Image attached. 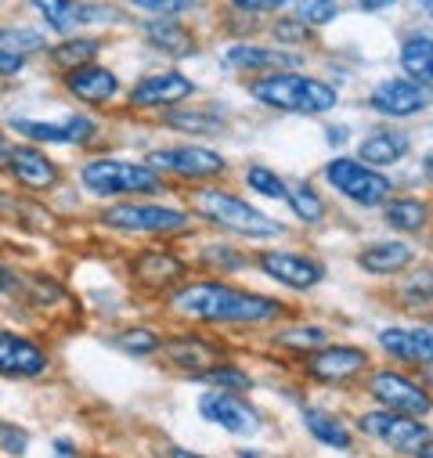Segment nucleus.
I'll list each match as a JSON object with an SVG mask.
<instances>
[{"instance_id": "obj_9", "label": "nucleus", "mask_w": 433, "mask_h": 458, "mask_svg": "<svg viewBox=\"0 0 433 458\" xmlns=\"http://www.w3.org/2000/svg\"><path fill=\"white\" fill-rule=\"evenodd\" d=\"M365 397L372 401V408H386L397 415H412V419H429L433 415V390L390 365H372V372L361 379Z\"/></svg>"}, {"instance_id": "obj_4", "label": "nucleus", "mask_w": 433, "mask_h": 458, "mask_svg": "<svg viewBox=\"0 0 433 458\" xmlns=\"http://www.w3.org/2000/svg\"><path fill=\"white\" fill-rule=\"evenodd\" d=\"M80 184L94 199H120V195H159L163 174L152 170L149 163L138 159H113V156H98L80 166Z\"/></svg>"}, {"instance_id": "obj_8", "label": "nucleus", "mask_w": 433, "mask_h": 458, "mask_svg": "<svg viewBox=\"0 0 433 458\" xmlns=\"http://www.w3.org/2000/svg\"><path fill=\"white\" fill-rule=\"evenodd\" d=\"M321 177L336 195H344L347 202L361 206V209H383L394 195V181L376 170V166H365L358 156H336L321 166Z\"/></svg>"}, {"instance_id": "obj_18", "label": "nucleus", "mask_w": 433, "mask_h": 458, "mask_svg": "<svg viewBox=\"0 0 433 458\" xmlns=\"http://www.w3.org/2000/svg\"><path fill=\"white\" fill-rule=\"evenodd\" d=\"M376 347L404 369H433V328L426 325H386L376 335Z\"/></svg>"}, {"instance_id": "obj_43", "label": "nucleus", "mask_w": 433, "mask_h": 458, "mask_svg": "<svg viewBox=\"0 0 433 458\" xmlns=\"http://www.w3.org/2000/svg\"><path fill=\"white\" fill-rule=\"evenodd\" d=\"M271 30H275L278 40H289V44H303V40L310 37V30H307L303 22H296V19H282V22H275Z\"/></svg>"}, {"instance_id": "obj_19", "label": "nucleus", "mask_w": 433, "mask_h": 458, "mask_svg": "<svg viewBox=\"0 0 433 458\" xmlns=\"http://www.w3.org/2000/svg\"><path fill=\"white\" fill-rule=\"evenodd\" d=\"M195 90H199L195 80H188V76L177 72V69H166V72L141 76V80L131 87L127 101H131L134 108H177V105L188 101Z\"/></svg>"}, {"instance_id": "obj_25", "label": "nucleus", "mask_w": 433, "mask_h": 458, "mask_svg": "<svg viewBox=\"0 0 433 458\" xmlns=\"http://www.w3.org/2000/svg\"><path fill=\"white\" fill-rule=\"evenodd\" d=\"M225 65L235 69V72L267 76V72L296 69V58H289V55H282V51H271V47H260V44H235V47L225 51Z\"/></svg>"}, {"instance_id": "obj_29", "label": "nucleus", "mask_w": 433, "mask_h": 458, "mask_svg": "<svg viewBox=\"0 0 433 458\" xmlns=\"http://www.w3.org/2000/svg\"><path fill=\"white\" fill-rule=\"evenodd\" d=\"M145 37H149L152 47H159L170 58H191L195 55V37L177 22L152 19V22H145Z\"/></svg>"}, {"instance_id": "obj_54", "label": "nucleus", "mask_w": 433, "mask_h": 458, "mask_svg": "<svg viewBox=\"0 0 433 458\" xmlns=\"http://www.w3.org/2000/svg\"><path fill=\"white\" fill-rule=\"evenodd\" d=\"M415 4H419V8H426V12L433 15V0H415Z\"/></svg>"}, {"instance_id": "obj_2", "label": "nucleus", "mask_w": 433, "mask_h": 458, "mask_svg": "<svg viewBox=\"0 0 433 458\" xmlns=\"http://www.w3.org/2000/svg\"><path fill=\"white\" fill-rule=\"evenodd\" d=\"M191 213L202 216L213 227H221V232H228V235L246 239V242H271V239H282L285 235V224L282 220H275L271 213L257 209L242 195H235L228 188H216V184L195 188Z\"/></svg>"}, {"instance_id": "obj_42", "label": "nucleus", "mask_w": 433, "mask_h": 458, "mask_svg": "<svg viewBox=\"0 0 433 458\" xmlns=\"http://www.w3.org/2000/svg\"><path fill=\"white\" fill-rule=\"evenodd\" d=\"M134 8H141V12H152L156 19H166V15H181V12H188L195 0H131Z\"/></svg>"}, {"instance_id": "obj_28", "label": "nucleus", "mask_w": 433, "mask_h": 458, "mask_svg": "<svg viewBox=\"0 0 433 458\" xmlns=\"http://www.w3.org/2000/svg\"><path fill=\"white\" fill-rule=\"evenodd\" d=\"M325 343H333V332L325 328V325H303V321H296V325H289V328L271 332V347L289 351V354H300V358L321 351Z\"/></svg>"}, {"instance_id": "obj_1", "label": "nucleus", "mask_w": 433, "mask_h": 458, "mask_svg": "<svg viewBox=\"0 0 433 458\" xmlns=\"http://www.w3.org/2000/svg\"><path fill=\"white\" fill-rule=\"evenodd\" d=\"M170 310L195 325H216V328H257L271 325L285 314V303L253 289L228 285L225 278H199L184 282L170 293Z\"/></svg>"}, {"instance_id": "obj_48", "label": "nucleus", "mask_w": 433, "mask_h": 458, "mask_svg": "<svg viewBox=\"0 0 433 458\" xmlns=\"http://www.w3.org/2000/svg\"><path fill=\"white\" fill-rule=\"evenodd\" d=\"M163 458H213V454L195 451V447H188V444H166V447H163Z\"/></svg>"}, {"instance_id": "obj_38", "label": "nucleus", "mask_w": 433, "mask_h": 458, "mask_svg": "<svg viewBox=\"0 0 433 458\" xmlns=\"http://www.w3.org/2000/svg\"><path fill=\"white\" fill-rule=\"evenodd\" d=\"M30 447H33V433L26 426L0 419V454L4 458H26Z\"/></svg>"}, {"instance_id": "obj_55", "label": "nucleus", "mask_w": 433, "mask_h": 458, "mask_svg": "<svg viewBox=\"0 0 433 458\" xmlns=\"http://www.w3.org/2000/svg\"><path fill=\"white\" fill-rule=\"evenodd\" d=\"M415 458H433V447H426V451H419Z\"/></svg>"}, {"instance_id": "obj_3", "label": "nucleus", "mask_w": 433, "mask_h": 458, "mask_svg": "<svg viewBox=\"0 0 433 458\" xmlns=\"http://www.w3.org/2000/svg\"><path fill=\"white\" fill-rule=\"evenodd\" d=\"M250 98L275 112H293V116H325L340 105V90L318 76H303L296 69L267 72L250 83Z\"/></svg>"}, {"instance_id": "obj_22", "label": "nucleus", "mask_w": 433, "mask_h": 458, "mask_svg": "<svg viewBox=\"0 0 433 458\" xmlns=\"http://www.w3.org/2000/svg\"><path fill=\"white\" fill-rule=\"evenodd\" d=\"M415 260H419L415 246H408L401 239H383V242H372L358 253V267L365 275H376V278H394V275L415 267Z\"/></svg>"}, {"instance_id": "obj_30", "label": "nucleus", "mask_w": 433, "mask_h": 458, "mask_svg": "<svg viewBox=\"0 0 433 458\" xmlns=\"http://www.w3.org/2000/svg\"><path fill=\"white\" fill-rule=\"evenodd\" d=\"M285 206L293 209V216L303 224V227H314L329 216V202L318 195V188L310 181H289V195H285Z\"/></svg>"}, {"instance_id": "obj_31", "label": "nucleus", "mask_w": 433, "mask_h": 458, "mask_svg": "<svg viewBox=\"0 0 433 458\" xmlns=\"http://www.w3.org/2000/svg\"><path fill=\"white\" fill-rule=\"evenodd\" d=\"M401 69L408 80L433 87V37H408L401 44Z\"/></svg>"}, {"instance_id": "obj_12", "label": "nucleus", "mask_w": 433, "mask_h": 458, "mask_svg": "<svg viewBox=\"0 0 433 458\" xmlns=\"http://www.w3.org/2000/svg\"><path fill=\"white\" fill-rule=\"evenodd\" d=\"M257 271L264 278H271L275 285L289 289V293H310L325 282V264L314 253H300V250H264L253 257Z\"/></svg>"}, {"instance_id": "obj_47", "label": "nucleus", "mask_w": 433, "mask_h": 458, "mask_svg": "<svg viewBox=\"0 0 433 458\" xmlns=\"http://www.w3.org/2000/svg\"><path fill=\"white\" fill-rule=\"evenodd\" d=\"M51 454L55 458H80V447H76L72 437H55L51 440Z\"/></svg>"}, {"instance_id": "obj_5", "label": "nucleus", "mask_w": 433, "mask_h": 458, "mask_svg": "<svg viewBox=\"0 0 433 458\" xmlns=\"http://www.w3.org/2000/svg\"><path fill=\"white\" fill-rule=\"evenodd\" d=\"M354 433L390 454L401 458H415L419 451L433 447V426L429 419H412V415H397L386 408H365L354 419Z\"/></svg>"}, {"instance_id": "obj_11", "label": "nucleus", "mask_w": 433, "mask_h": 458, "mask_svg": "<svg viewBox=\"0 0 433 458\" xmlns=\"http://www.w3.org/2000/svg\"><path fill=\"white\" fill-rule=\"evenodd\" d=\"M145 163L152 170H159L163 177H177V181H188V184H209L216 177L228 174V159L216 152V148H206V145H166V148H152L145 156Z\"/></svg>"}, {"instance_id": "obj_52", "label": "nucleus", "mask_w": 433, "mask_h": 458, "mask_svg": "<svg viewBox=\"0 0 433 458\" xmlns=\"http://www.w3.org/2000/svg\"><path fill=\"white\" fill-rule=\"evenodd\" d=\"M422 177L433 184V152H426V156H422Z\"/></svg>"}, {"instance_id": "obj_49", "label": "nucleus", "mask_w": 433, "mask_h": 458, "mask_svg": "<svg viewBox=\"0 0 433 458\" xmlns=\"http://www.w3.org/2000/svg\"><path fill=\"white\" fill-rule=\"evenodd\" d=\"M325 138H329V145H347V138H351V127H329V131H325Z\"/></svg>"}, {"instance_id": "obj_45", "label": "nucleus", "mask_w": 433, "mask_h": 458, "mask_svg": "<svg viewBox=\"0 0 433 458\" xmlns=\"http://www.w3.org/2000/svg\"><path fill=\"white\" fill-rule=\"evenodd\" d=\"M239 12H275V8H285L289 0H232Z\"/></svg>"}, {"instance_id": "obj_16", "label": "nucleus", "mask_w": 433, "mask_h": 458, "mask_svg": "<svg viewBox=\"0 0 433 458\" xmlns=\"http://www.w3.org/2000/svg\"><path fill=\"white\" fill-rule=\"evenodd\" d=\"M159 354H163V361H166L174 372H181V376H188V379H195V383H199L216 361H225L221 343H213V339H206V335H199V332L166 335Z\"/></svg>"}, {"instance_id": "obj_27", "label": "nucleus", "mask_w": 433, "mask_h": 458, "mask_svg": "<svg viewBox=\"0 0 433 458\" xmlns=\"http://www.w3.org/2000/svg\"><path fill=\"white\" fill-rule=\"evenodd\" d=\"M33 8L44 15V22L55 30V33H72L76 26H87L94 19H113L101 8H87L80 0H33Z\"/></svg>"}, {"instance_id": "obj_35", "label": "nucleus", "mask_w": 433, "mask_h": 458, "mask_svg": "<svg viewBox=\"0 0 433 458\" xmlns=\"http://www.w3.org/2000/svg\"><path fill=\"white\" fill-rule=\"evenodd\" d=\"M199 383L206 390H225V394H250L253 390V376L242 365H232V361H216Z\"/></svg>"}, {"instance_id": "obj_37", "label": "nucleus", "mask_w": 433, "mask_h": 458, "mask_svg": "<svg viewBox=\"0 0 433 458\" xmlns=\"http://www.w3.org/2000/svg\"><path fill=\"white\" fill-rule=\"evenodd\" d=\"M0 47L26 58V55H33V51H47V37H44L40 30L15 26V30H0Z\"/></svg>"}, {"instance_id": "obj_26", "label": "nucleus", "mask_w": 433, "mask_h": 458, "mask_svg": "<svg viewBox=\"0 0 433 458\" xmlns=\"http://www.w3.org/2000/svg\"><path fill=\"white\" fill-rule=\"evenodd\" d=\"M429 202L419 195H390V202L383 206V224L397 235H422L429 227Z\"/></svg>"}, {"instance_id": "obj_15", "label": "nucleus", "mask_w": 433, "mask_h": 458, "mask_svg": "<svg viewBox=\"0 0 433 458\" xmlns=\"http://www.w3.org/2000/svg\"><path fill=\"white\" fill-rule=\"evenodd\" d=\"M429 105H433V87L415 83L408 76H390V80L376 83L369 94V108L379 112L383 120H412L419 112H426Z\"/></svg>"}, {"instance_id": "obj_51", "label": "nucleus", "mask_w": 433, "mask_h": 458, "mask_svg": "<svg viewBox=\"0 0 433 458\" xmlns=\"http://www.w3.org/2000/svg\"><path fill=\"white\" fill-rule=\"evenodd\" d=\"M394 0H358V8L361 12H383V8H390Z\"/></svg>"}, {"instance_id": "obj_46", "label": "nucleus", "mask_w": 433, "mask_h": 458, "mask_svg": "<svg viewBox=\"0 0 433 458\" xmlns=\"http://www.w3.org/2000/svg\"><path fill=\"white\" fill-rule=\"evenodd\" d=\"M22 69H26V58L22 55H12V51L0 47V76H15Z\"/></svg>"}, {"instance_id": "obj_17", "label": "nucleus", "mask_w": 433, "mask_h": 458, "mask_svg": "<svg viewBox=\"0 0 433 458\" xmlns=\"http://www.w3.org/2000/svg\"><path fill=\"white\" fill-rule=\"evenodd\" d=\"M296 419H300V429H303V437H307L310 444L325 447V451H340V454H351V451L358 447V433H354V422H347V419H344L340 411H333V408H325V404H314V401H307V404H300Z\"/></svg>"}, {"instance_id": "obj_21", "label": "nucleus", "mask_w": 433, "mask_h": 458, "mask_svg": "<svg viewBox=\"0 0 433 458\" xmlns=\"http://www.w3.org/2000/svg\"><path fill=\"white\" fill-rule=\"evenodd\" d=\"M62 83H65V90H69L76 101L94 105V108H101V105H108V101L120 98V76H116L113 69L98 65V62H94V65L69 69V72L62 76Z\"/></svg>"}, {"instance_id": "obj_6", "label": "nucleus", "mask_w": 433, "mask_h": 458, "mask_svg": "<svg viewBox=\"0 0 433 458\" xmlns=\"http://www.w3.org/2000/svg\"><path fill=\"white\" fill-rule=\"evenodd\" d=\"M98 224L116 235H149V239H174L191 232V213L159 202H116L98 213Z\"/></svg>"}, {"instance_id": "obj_10", "label": "nucleus", "mask_w": 433, "mask_h": 458, "mask_svg": "<svg viewBox=\"0 0 433 458\" xmlns=\"http://www.w3.org/2000/svg\"><path fill=\"white\" fill-rule=\"evenodd\" d=\"M372 372V354L358 343H325L321 351L303 358V379L314 386H351Z\"/></svg>"}, {"instance_id": "obj_36", "label": "nucleus", "mask_w": 433, "mask_h": 458, "mask_svg": "<svg viewBox=\"0 0 433 458\" xmlns=\"http://www.w3.org/2000/svg\"><path fill=\"white\" fill-rule=\"evenodd\" d=\"M246 188L260 199H278V202H285V195H289V181L282 174H275L271 166H260V163L246 166Z\"/></svg>"}, {"instance_id": "obj_39", "label": "nucleus", "mask_w": 433, "mask_h": 458, "mask_svg": "<svg viewBox=\"0 0 433 458\" xmlns=\"http://www.w3.org/2000/svg\"><path fill=\"white\" fill-rule=\"evenodd\" d=\"M401 300H404L408 307H426V303L433 300V271H429V267L412 271V278L401 285Z\"/></svg>"}, {"instance_id": "obj_24", "label": "nucleus", "mask_w": 433, "mask_h": 458, "mask_svg": "<svg viewBox=\"0 0 433 458\" xmlns=\"http://www.w3.org/2000/svg\"><path fill=\"white\" fill-rule=\"evenodd\" d=\"M408 152H412L408 134H401V131H394V127H376V131H369V134L358 141V159H361L365 166H376V170L397 166Z\"/></svg>"}, {"instance_id": "obj_32", "label": "nucleus", "mask_w": 433, "mask_h": 458, "mask_svg": "<svg viewBox=\"0 0 433 458\" xmlns=\"http://www.w3.org/2000/svg\"><path fill=\"white\" fill-rule=\"evenodd\" d=\"M163 123L170 131H181V134H191V138H206V134L225 131V120L216 116V112H206V108H174L163 116Z\"/></svg>"}, {"instance_id": "obj_34", "label": "nucleus", "mask_w": 433, "mask_h": 458, "mask_svg": "<svg viewBox=\"0 0 433 458\" xmlns=\"http://www.w3.org/2000/svg\"><path fill=\"white\" fill-rule=\"evenodd\" d=\"M101 55V40L94 37H72V40H62L58 47H51V62L58 69H80V65H94V58Z\"/></svg>"}, {"instance_id": "obj_14", "label": "nucleus", "mask_w": 433, "mask_h": 458, "mask_svg": "<svg viewBox=\"0 0 433 458\" xmlns=\"http://www.w3.org/2000/svg\"><path fill=\"white\" fill-rule=\"evenodd\" d=\"M12 131L22 134L26 141H37V145H58V148H83L98 138V123L83 112H72V116H62V120H12Z\"/></svg>"}, {"instance_id": "obj_7", "label": "nucleus", "mask_w": 433, "mask_h": 458, "mask_svg": "<svg viewBox=\"0 0 433 458\" xmlns=\"http://www.w3.org/2000/svg\"><path fill=\"white\" fill-rule=\"evenodd\" d=\"M195 415L221 429L225 437L235 440H257L267 429V415L257 401H250V394H225V390H202L195 401Z\"/></svg>"}, {"instance_id": "obj_13", "label": "nucleus", "mask_w": 433, "mask_h": 458, "mask_svg": "<svg viewBox=\"0 0 433 458\" xmlns=\"http://www.w3.org/2000/svg\"><path fill=\"white\" fill-rule=\"evenodd\" d=\"M51 372V354L40 339L15 332V328H0V379L12 383H33Z\"/></svg>"}, {"instance_id": "obj_20", "label": "nucleus", "mask_w": 433, "mask_h": 458, "mask_svg": "<svg viewBox=\"0 0 433 458\" xmlns=\"http://www.w3.org/2000/svg\"><path fill=\"white\" fill-rule=\"evenodd\" d=\"M4 166H8L12 181L30 188V191H51L58 184V177H62L58 163L37 145H12V156H8Z\"/></svg>"}, {"instance_id": "obj_41", "label": "nucleus", "mask_w": 433, "mask_h": 458, "mask_svg": "<svg viewBox=\"0 0 433 458\" xmlns=\"http://www.w3.org/2000/svg\"><path fill=\"white\" fill-rule=\"evenodd\" d=\"M336 15V4L333 0H300V22L303 26H321Z\"/></svg>"}, {"instance_id": "obj_40", "label": "nucleus", "mask_w": 433, "mask_h": 458, "mask_svg": "<svg viewBox=\"0 0 433 458\" xmlns=\"http://www.w3.org/2000/svg\"><path fill=\"white\" fill-rule=\"evenodd\" d=\"M199 260L209 264V267H216V271H242V267L250 264L235 246H221V242H216V246H206Z\"/></svg>"}, {"instance_id": "obj_50", "label": "nucleus", "mask_w": 433, "mask_h": 458, "mask_svg": "<svg viewBox=\"0 0 433 458\" xmlns=\"http://www.w3.org/2000/svg\"><path fill=\"white\" fill-rule=\"evenodd\" d=\"M232 458H267L260 447H246V444H239L235 451H232Z\"/></svg>"}, {"instance_id": "obj_23", "label": "nucleus", "mask_w": 433, "mask_h": 458, "mask_svg": "<svg viewBox=\"0 0 433 458\" xmlns=\"http://www.w3.org/2000/svg\"><path fill=\"white\" fill-rule=\"evenodd\" d=\"M131 275L138 285H149V289H166V285H184V275H188V264L181 257H174L170 250H145L134 257L131 264Z\"/></svg>"}, {"instance_id": "obj_53", "label": "nucleus", "mask_w": 433, "mask_h": 458, "mask_svg": "<svg viewBox=\"0 0 433 458\" xmlns=\"http://www.w3.org/2000/svg\"><path fill=\"white\" fill-rule=\"evenodd\" d=\"M8 156H12V141H8L4 134H0V166L8 163Z\"/></svg>"}, {"instance_id": "obj_33", "label": "nucleus", "mask_w": 433, "mask_h": 458, "mask_svg": "<svg viewBox=\"0 0 433 458\" xmlns=\"http://www.w3.org/2000/svg\"><path fill=\"white\" fill-rule=\"evenodd\" d=\"M163 339L166 335L149 328V325H134V328H123V332L113 335V343L123 354H131V358H156L163 351Z\"/></svg>"}, {"instance_id": "obj_44", "label": "nucleus", "mask_w": 433, "mask_h": 458, "mask_svg": "<svg viewBox=\"0 0 433 458\" xmlns=\"http://www.w3.org/2000/svg\"><path fill=\"white\" fill-rule=\"evenodd\" d=\"M26 285H22V278L8 267V264H0V293H4V296H19Z\"/></svg>"}]
</instances>
